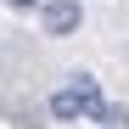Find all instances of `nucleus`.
<instances>
[{"mask_svg": "<svg viewBox=\"0 0 129 129\" xmlns=\"http://www.w3.org/2000/svg\"><path fill=\"white\" fill-rule=\"evenodd\" d=\"M51 118H62V123L90 118V73H73L68 90H56V95H51Z\"/></svg>", "mask_w": 129, "mask_h": 129, "instance_id": "f257e3e1", "label": "nucleus"}, {"mask_svg": "<svg viewBox=\"0 0 129 129\" xmlns=\"http://www.w3.org/2000/svg\"><path fill=\"white\" fill-rule=\"evenodd\" d=\"M39 28L45 34H73L79 28V0H45V6H39Z\"/></svg>", "mask_w": 129, "mask_h": 129, "instance_id": "f03ea898", "label": "nucleus"}, {"mask_svg": "<svg viewBox=\"0 0 129 129\" xmlns=\"http://www.w3.org/2000/svg\"><path fill=\"white\" fill-rule=\"evenodd\" d=\"M95 129H129V107H112V101H107L95 112Z\"/></svg>", "mask_w": 129, "mask_h": 129, "instance_id": "7ed1b4c3", "label": "nucleus"}, {"mask_svg": "<svg viewBox=\"0 0 129 129\" xmlns=\"http://www.w3.org/2000/svg\"><path fill=\"white\" fill-rule=\"evenodd\" d=\"M11 11H34V6H45V0H6Z\"/></svg>", "mask_w": 129, "mask_h": 129, "instance_id": "20e7f679", "label": "nucleus"}]
</instances>
